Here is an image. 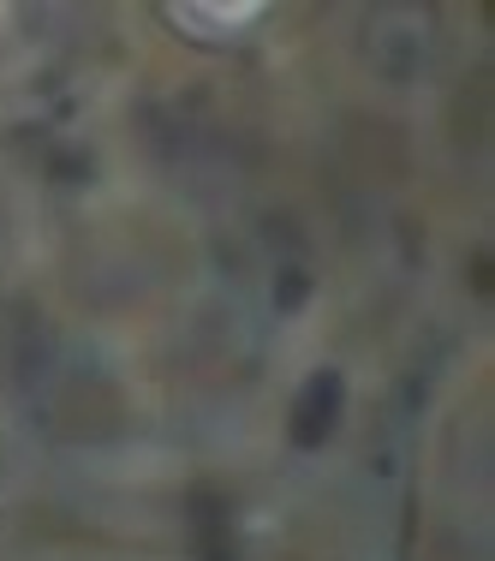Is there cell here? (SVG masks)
Segmentation results:
<instances>
[{
  "instance_id": "6da1fadb",
  "label": "cell",
  "mask_w": 495,
  "mask_h": 561,
  "mask_svg": "<svg viewBox=\"0 0 495 561\" xmlns=\"http://www.w3.org/2000/svg\"><path fill=\"white\" fill-rule=\"evenodd\" d=\"M334 419H341V377H334V370H316L299 389V400H292V443L316 448L334 431Z\"/></svg>"
}]
</instances>
